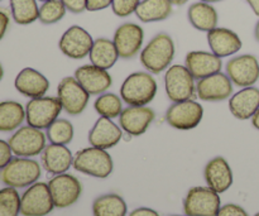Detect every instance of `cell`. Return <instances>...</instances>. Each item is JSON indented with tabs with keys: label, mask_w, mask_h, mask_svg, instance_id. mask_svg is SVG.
I'll return each mask as SVG.
<instances>
[{
	"label": "cell",
	"mask_w": 259,
	"mask_h": 216,
	"mask_svg": "<svg viewBox=\"0 0 259 216\" xmlns=\"http://www.w3.org/2000/svg\"><path fill=\"white\" fill-rule=\"evenodd\" d=\"M53 209L52 195L46 182H35L20 196V214L23 216H47Z\"/></svg>",
	"instance_id": "obj_10"
},
{
	"label": "cell",
	"mask_w": 259,
	"mask_h": 216,
	"mask_svg": "<svg viewBox=\"0 0 259 216\" xmlns=\"http://www.w3.org/2000/svg\"><path fill=\"white\" fill-rule=\"evenodd\" d=\"M176 46L174 38L167 33H157L141 51V63L152 75L166 72L174 62Z\"/></svg>",
	"instance_id": "obj_1"
},
{
	"label": "cell",
	"mask_w": 259,
	"mask_h": 216,
	"mask_svg": "<svg viewBox=\"0 0 259 216\" xmlns=\"http://www.w3.org/2000/svg\"><path fill=\"white\" fill-rule=\"evenodd\" d=\"M167 124L177 131H191L199 126L204 119V106L189 99L172 103L164 114Z\"/></svg>",
	"instance_id": "obj_8"
},
{
	"label": "cell",
	"mask_w": 259,
	"mask_h": 216,
	"mask_svg": "<svg viewBox=\"0 0 259 216\" xmlns=\"http://www.w3.org/2000/svg\"><path fill=\"white\" fill-rule=\"evenodd\" d=\"M142 0H113L111 10L119 18H126L132 14H136V10Z\"/></svg>",
	"instance_id": "obj_36"
},
{
	"label": "cell",
	"mask_w": 259,
	"mask_h": 216,
	"mask_svg": "<svg viewBox=\"0 0 259 216\" xmlns=\"http://www.w3.org/2000/svg\"><path fill=\"white\" fill-rule=\"evenodd\" d=\"M113 0H88L86 2V10L89 12H100L111 7Z\"/></svg>",
	"instance_id": "obj_40"
},
{
	"label": "cell",
	"mask_w": 259,
	"mask_h": 216,
	"mask_svg": "<svg viewBox=\"0 0 259 216\" xmlns=\"http://www.w3.org/2000/svg\"><path fill=\"white\" fill-rule=\"evenodd\" d=\"M37 2L38 0H9L14 22L19 25H28L38 20L39 7Z\"/></svg>",
	"instance_id": "obj_31"
},
{
	"label": "cell",
	"mask_w": 259,
	"mask_h": 216,
	"mask_svg": "<svg viewBox=\"0 0 259 216\" xmlns=\"http://www.w3.org/2000/svg\"><path fill=\"white\" fill-rule=\"evenodd\" d=\"M3 77H4V68H3L2 63H0V82H2Z\"/></svg>",
	"instance_id": "obj_48"
},
{
	"label": "cell",
	"mask_w": 259,
	"mask_h": 216,
	"mask_svg": "<svg viewBox=\"0 0 259 216\" xmlns=\"http://www.w3.org/2000/svg\"><path fill=\"white\" fill-rule=\"evenodd\" d=\"M174 12L171 0H142L136 15L142 23H154L166 20Z\"/></svg>",
	"instance_id": "obj_28"
},
{
	"label": "cell",
	"mask_w": 259,
	"mask_h": 216,
	"mask_svg": "<svg viewBox=\"0 0 259 216\" xmlns=\"http://www.w3.org/2000/svg\"><path fill=\"white\" fill-rule=\"evenodd\" d=\"M46 136H47V141H50V143L67 146L72 142L73 136H75V128L70 120L58 118L46 129Z\"/></svg>",
	"instance_id": "obj_33"
},
{
	"label": "cell",
	"mask_w": 259,
	"mask_h": 216,
	"mask_svg": "<svg viewBox=\"0 0 259 216\" xmlns=\"http://www.w3.org/2000/svg\"><path fill=\"white\" fill-rule=\"evenodd\" d=\"M72 167L77 172L95 179H108L114 169V162L105 149L89 147L78 151L73 157Z\"/></svg>",
	"instance_id": "obj_4"
},
{
	"label": "cell",
	"mask_w": 259,
	"mask_h": 216,
	"mask_svg": "<svg viewBox=\"0 0 259 216\" xmlns=\"http://www.w3.org/2000/svg\"><path fill=\"white\" fill-rule=\"evenodd\" d=\"M185 66L196 81L220 72L223 70V58L211 51H191L185 57Z\"/></svg>",
	"instance_id": "obj_20"
},
{
	"label": "cell",
	"mask_w": 259,
	"mask_h": 216,
	"mask_svg": "<svg viewBox=\"0 0 259 216\" xmlns=\"http://www.w3.org/2000/svg\"><path fill=\"white\" fill-rule=\"evenodd\" d=\"M13 159V151L9 143L0 139V169L4 168Z\"/></svg>",
	"instance_id": "obj_38"
},
{
	"label": "cell",
	"mask_w": 259,
	"mask_h": 216,
	"mask_svg": "<svg viewBox=\"0 0 259 216\" xmlns=\"http://www.w3.org/2000/svg\"><path fill=\"white\" fill-rule=\"evenodd\" d=\"M220 207V194L209 186L192 187L184 200V212L187 216H217Z\"/></svg>",
	"instance_id": "obj_7"
},
{
	"label": "cell",
	"mask_w": 259,
	"mask_h": 216,
	"mask_svg": "<svg viewBox=\"0 0 259 216\" xmlns=\"http://www.w3.org/2000/svg\"><path fill=\"white\" fill-rule=\"evenodd\" d=\"M66 13H67V9L62 0H48V2L42 3L39 7L38 20L45 25L56 24L63 19Z\"/></svg>",
	"instance_id": "obj_34"
},
{
	"label": "cell",
	"mask_w": 259,
	"mask_h": 216,
	"mask_svg": "<svg viewBox=\"0 0 259 216\" xmlns=\"http://www.w3.org/2000/svg\"><path fill=\"white\" fill-rule=\"evenodd\" d=\"M254 38L255 40L259 43V20L255 23V27H254Z\"/></svg>",
	"instance_id": "obj_46"
},
{
	"label": "cell",
	"mask_w": 259,
	"mask_h": 216,
	"mask_svg": "<svg viewBox=\"0 0 259 216\" xmlns=\"http://www.w3.org/2000/svg\"><path fill=\"white\" fill-rule=\"evenodd\" d=\"M13 154L17 157L32 158L43 152L47 146V136L42 129L30 125L20 126L8 141Z\"/></svg>",
	"instance_id": "obj_9"
},
{
	"label": "cell",
	"mask_w": 259,
	"mask_h": 216,
	"mask_svg": "<svg viewBox=\"0 0 259 216\" xmlns=\"http://www.w3.org/2000/svg\"><path fill=\"white\" fill-rule=\"evenodd\" d=\"M0 2H2V0H0Z\"/></svg>",
	"instance_id": "obj_52"
},
{
	"label": "cell",
	"mask_w": 259,
	"mask_h": 216,
	"mask_svg": "<svg viewBox=\"0 0 259 216\" xmlns=\"http://www.w3.org/2000/svg\"><path fill=\"white\" fill-rule=\"evenodd\" d=\"M86 2L88 0H62L67 12L73 14H81L86 10Z\"/></svg>",
	"instance_id": "obj_39"
},
{
	"label": "cell",
	"mask_w": 259,
	"mask_h": 216,
	"mask_svg": "<svg viewBox=\"0 0 259 216\" xmlns=\"http://www.w3.org/2000/svg\"><path fill=\"white\" fill-rule=\"evenodd\" d=\"M129 216H161L156 210L149 209V207H138V209L133 210L129 214Z\"/></svg>",
	"instance_id": "obj_42"
},
{
	"label": "cell",
	"mask_w": 259,
	"mask_h": 216,
	"mask_svg": "<svg viewBox=\"0 0 259 216\" xmlns=\"http://www.w3.org/2000/svg\"><path fill=\"white\" fill-rule=\"evenodd\" d=\"M40 162L43 168L48 174L57 176V175L66 174L72 167L73 156L67 146L51 143L46 146L40 153Z\"/></svg>",
	"instance_id": "obj_25"
},
{
	"label": "cell",
	"mask_w": 259,
	"mask_h": 216,
	"mask_svg": "<svg viewBox=\"0 0 259 216\" xmlns=\"http://www.w3.org/2000/svg\"><path fill=\"white\" fill-rule=\"evenodd\" d=\"M234 94V83L224 72H218L196 81V96L206 103L229 100Z\"/></svg>",
	"instance_id": "obj_16"
},
{
	"label": "cell",
	"mask_w": 259,
	"mask_h": 216,
	"mask_svg": "<svg viewBox=\"0 0 259 216\" xmlns=\"http://www.w3.org/2000/svg\"><path fill=\"white\" fill-rule=\"evenodd\" d=\"M259 109V89L257 86L242 88L229 99V110L238 120H249Z\"/></svg>",
	"instance_id": "obj_24"
},
{
	"label": "cell",
	"mask_w": 259,
	"mask_h": 216,
	"mask_svg": "<svg viewBox=\"0 0 259 216\" xmlns=\"http://www.w3.org/2000/svg\"><path fill=\"white\" fill-rule=\"evenodd\" d=\"M50 80L42 72L32 67L20 70L14 80L15 90L29 99L45 96L50 90Z\"/></svg>",
	"instance_id": "obj_22"
},
{
	"label": "cell",
	"mask_w": 259,
	"mask_h": 216,
	"mask_svg": "<svg viewBox=\"0 0 259 216\" xmlns=\"http://www.w3.org/2000/svg\"><path fill=\"white\" fill-rule=\"evenodd\" d=\"M20 214V196L14 187L0 190V216H18Z\"/></svg>",
	"instance_id": "obj_35"
},
{
	"label": "cell",
	"mask_w": 259,
	"mask_h": 216,
	"mask_svg": "<svg viewBox=\"0 0 259 216\" xmlns=\"http://www.w3.org/2000/svg\"><path fill=\"white\" fill-rule=\"evenodd\" d=\"M217 216H249L245 209L237 204H225L220 207Z\"/></svg>",
	"instance_id": "obj_37"
},
{
	"label": "cell",
	"mask_w": 259,
	"mask_h": 216,
	"mask_svg": "<svg viewBox=\"0 0 259 216\" xmlns=\"http://www.w3.org/2000/svg\"><path fill=\"white\" fill-rule=\"evenodd\" d=\"M172 4L177 5V7H181V5H185L186 3H189V0H171Z\"/></svg>",
	"instance_id": "obj_45"
},
{
	"label": "cell",
	"mask_w": 259,
	"mask_h": 216,
	"mask_svg": "<svg viewBox=\"0 0 259 216\" xmlns=\"http://www.w3.org/2000/svg\"><path fill=\"white\" fill-rule=\"evenodd\" d=\"M73 76L90 96L101 95L113 85V77L109 71L94 66L93 63L77 67Z\"/></svg>",
	"instance_id": "obj_18"
},
{
	"label": "cell",
	"mask_w": 259,
	"mask_h": 216,
	"mask_svg": "<svg viewBox=\"0 0 259 216\" xmlns=\"http://www.w3.org/2000/svg\"><path fill=\"white\" fill-rule=\"evenodd\" d=\"M128 206L120 195L105 194L96 197L93 202L94 216H126Z\"/></svg>",
	"instance_id": "obj_30"
},
{
	"label": "cell",
	"mask_w": 259,
	"mask_h": 216,
	"mask_svg": "<svg viewBox=\"0 0 259 216\" xmlns=\"http://www.w3.org/2000/svg\"><path fill=\"white\" fill-rule=\"evenodd\" d=\"M200 2L209 3V4H214V3H220V2H223V0H200Z\"/></svg>",
	"instance_id": "obj_47"
},
{
	"label": "cell",
	"mask_w": 259,
	"mask_h": 216,
	"mask_svg": "<svg viewBox=\"0 0 259 216\" xmlns=\"http://www.w3.org/2000/svg\"><path fill=\"white\" fill-rule=\"evenodd\" d=\"M57 98L60 99L65 113L71 116H77L88 108L90 95L80 85L75 76H66L57 86Z\"/></svg>",
	"instance_id": "obj_11"
},
{
	"label": "cell",
	"mask_w": 259,
	"mask_h": 216,
	"mask_svg": "<svg viewBox=\"0 0 259 216\" xmlns=\"http://www.w3.org/2000/svg\"><path fill=\"white\" fill-rule=\"evenodd\" d=\"M119 125L124 134L141 137L148 131L156 119V111L147 106H126L119 116Z\"/></svg>",
	"instance_id": "obj_17"
},
{
	"label": "cell",
	"mask_w": 259,
	"mask_h": 216,
	"mask_svg": "<svg viewBox=\"0 0 259 216\" xmlns=\"http://www.w3.org/2000/svg\"><path fill=\"white\" fill-rule=\"evenodd\" d=\"M10 24V18L5 10H0V40L4 38L5 33H7L8 28Z\"/></svg>",
	"instance_id": "obj_41"
},
{
	"label": "cell",
	"mask_w": 259,
	"mask_h": 216,
	"mask_svg": "<svg viewBox=\"0 0 259 216\" xmlns=\"http://www.w3.org/2000/svg\"><path fill=\"white\" fill-rule=\"evenodd\" d=\"M250 120H252V125L254 126V128L257 129V131H259V109L257 110V113H255L254 115H253V118L250 119Z\"/></svg>",
	"instance_id": "obj_44"
},
{
	"label": "cell",
	"mask_w": 259,
	"mask_h": 216,
	"mask_svg": "<svg viewBox=\"0 0 259 216\" xmlns=\"http://www.w3.org/2000/svg\"><path fill=\"white\" fill-rule=\"evenodd\" d=\"M42 167L37 161L25 157H15L0 169V181L8 187L25 189L38 182Z\"/></svg>",
	"instance_id": "obj_3"
},
{
	"label": "cell",
	"mask_w": 259,
	"mask_h": 216,
	"mask_svg": "<svg viewBox=\"0 0 259 216\" xmlns=\"http://www.w3.org/2000/svg\"><path fill=\"white\" fill-rule=\"evenodd\" d=\"M123 137L124 132L119 124L114 123L113 119L99 116L89 132V143L96 148L108 151L120 143Z\"/></svg>",
	"instance_id": "obj_19"
},
{
	"label": "cell",
	"mask_w": 259,
	"mask_h": 216,
	"mask_svg": "<svg viewBox=\"0 0 259 216\" xmlns=\"http://www.w3.org/2000/svg\"><path fill=\"white\" fill-rule=\"evenodd\" d=\"M94 38L85 28L71 25L63 32L58 40V48L63 56L71 60H82L89 57L94 45Z\"/></svg>",
	"instance_id": "obj_14"
},
{
	"label": "cell",
	"mask_w": 259,
	"mask_h": 216,
	"mask_svg": "<svg viewBox=\"0 0 259 216\" xmlns=\"http://www.w3.org/2000/svg\"><path fill=\"white\" fill-rule=\"evenodd\" d=\"M187 18L190 24L200 32H210L217 28L219 23V14L217 9L212 7V4L204 2H197L190 5Z\"/></svg>",
	"instance_id": "obj_26"
},
{
	"label": "cell",
	"mask_w": 259,
	"mask_h": 216,
	"mask_svg": "<svg viewBox=\"0 0 259 216\" xmlns=\"http://www.w3.org/2000/svg\"><path fill=\"white\" fill-rule=\"evenodd\" d=\"M205 182L210 189L218 194H224L234 182L233 169L224 157H215L210 159L204 169Z\"/></svg>",
	"instance_id": "obj_23"
},
{
	"label": "cell",
	"mask_w": 259,
	"mask_h": 216,
	"mask_svg": "<svg viewBox=\"0 0 259 216\" xmlns=\"http://www.w3.org/2000/svg\"><path fill=\"white\" fill-rule=\"evenodd\" d=\"M225 73L238 88L254 86L259 80V60L250 53L234 56L227 62Z\"/></svg>",
	"instance_id": "obj_12"
},
{
	"label": "cell",
	"mask_w": 259,
	"mask_h": 216,
	"mask_svg": "<svg viewBox=\"0 0 259 216\" xmlns=\"http://www.w3.org/2000/svg\"><path fill=\"white\" fill-rule=\"evenodd\" d=\"M89 58H90V63H93L94 66H98V67L109 71L118 62L119 53L116 51L113 39L100 37L94 40Z\"/></svg>",
	"instance_id": "obj_27"
},
{
	"label": "cell",
	"mask_w": 259,
	"mask_h": 216,
	"mask_svg": "<svg viewBox=\"0 0 259 216\" xmlns=\"http://www.w3.org/2000/svg\"><path fill=\"white\" fill-rule=\"evenodd\" d=\"M113 42L119 53V58L131 60L143 50L144 30L137 23H123L114 32Z\"/></svg>",
	"instance_id": "obj_15"
},
{
	"label": "cell",
	"mask_w": 259,
	"mask_h": 216,
	"mask_svg": "<svg viewBox=\"0 0 259 216\" xmlns=\"http://www.w3.org/2000/svg\"><path fill=\"white\" fill-rule=\"evenodd\" d=\"M169 216H187V215H169Z\"/></svg>",
	"instance_id": "obj_50"
},
{
	"label": "cell",
	"mask_w": 259,
	"mask_h": 216,
	"mask_svg": "<svg viewBox=\"0 0 259 216\" xmlns=\"http://www.w3.org/2000/svg\"><path fill=\"white\" fill-rule=\"evenodd\" d=\"M53 204L57 209H66L80 200L82 194V185L80 180L70 174H61L48 182Z\"/></svg>",
	"instance_id": "obj_13"
},
{
	"label": "cell",
	"mask_w": 259,
	"mask_h": 216,
	"mask_svg": "<svg viewBox=\"0 0 259 216\" xmlns=\"http://www.w3.org/2000/svg\"><path fill=\"white\" fill-rule=\"evenodd\" d=\"M124 101L120 98V95H116L114 93H104L96 98L94 101V109L99 116H104V118L115 119L119 118L121 111L124 110Z\"/></svg>",
	"instance_id": "obj_32"
},
{
	"label": "cell",
	"mask_w": 259,
	"mask_h": 216,
	"mask_svg": "<svg viewBox=\"0 0 259 216\" xmlns=\"http://www.w3.org/2000/svg\"><path fill=\"white\" fill-rule=\"evenodd\" d=\"M254 216H259V212H257V214H255Z\"/></svg>",
	"instance_id": "obj_51"
},
{
	"label": "cell",
	"mask_w": 259,
	"mask_h": 216,
	"mask_svg": "<svg viewBox=\"0 0 259 216\" xmlns=\"http://www.w3.org/2000/svg\"><path fill=\"white\" fill-rule=\"evenodd\" d=\"M245 2L249 5L250 9L253 10V13H254L257 17H259V0H245Z\"/></svg>",
	"instance_id": "obj_43"
},
{
	"label": "cell",
	"mask_w": 259,
	"mask_h": 216,
	"mask_svg": "<svg viewBox=\"0 0 259 216\" xmlns=\"http://www.w3.org/2000/svg\"><path fill=\"white\" fill-rule=\"evenodd\" d=\"M164 91L172 103L189 100L196 94V80L185 65H171L164 72Z\"/></svg>",
	"instance_id": "obj_6"
},
{
	"label": "cell",
	"mask_w": 259,
	"mask_h": 216,
	"mask_svg": "<svg viewBox=\"0 0 259 216\" xmlns=\"http://www.w3.org/2000/svg\"><path fill=\"white\" fill-rule=\"evenodd\" d=\"M25 121V108L14 100L0 103V132H15Z\"/></svg>",
	"instance_id": "obj_29"
},
{
	"label": "cell",
	"mask_w": 259,
	"mask_h": 216,
	"mask_svg": "<svg viewBox=\"0 0 259 216\" xmlns=\"http://www.w3.org/2000/svg\"><path fill=\"white\" fill-rule=\"evenodd\" d=\"M207 43L210 51L218 57L225 58L234 56L242 50V38L234 30L225 27H217L207 32Z\"/></svg>",
	"instance_id": "obj_21"
},
{
	"label": "cell",
	"mask_w": 259,
	"mask_h": 216,
	"mask_svg": "<svg viewBox=\"0 0 259 216\" xmlns=\"http://www.w3.org/2000/svg\"><path fill=\"white\" fill-rule=\"evenodd\" d=\"M38 2H40V3H46V2H48V0H38Z\"/></svg>",
	"instance_id": "obj_49"
},
{
	"label": "cell",
	"mask_w": 259,
	"mask_h": 216,
	"mask_svg": "<svg viewBox=\"0 0 259 216\" xmlns=\"http://www.w3.org/2000/svg\"><path fill=\"white\" fill-rule=\"evenodd\" d=\"M158 91L156 78L148 71H137L126 76L120 86V98L128 106H147Z\"/></svg>",
	"instance_id": "obj_2"
},
{
	"label": "cell",
	"mask_w": 259,
	"mask_h": 216,
	"mask_svg": "<svg viewBox=\"0 0 259 216\" xmlns=\"http://www.w3.org/2000/svg\"><path fill=\"white\" fill-rule=\"evenodd\" d=\"M62 111V104L57 96L45 95L30 99L25 105V121L28 125L43 131L57 120Z\"/></svg>",
	"instance_id": "obj_5"
}]
</instances>
